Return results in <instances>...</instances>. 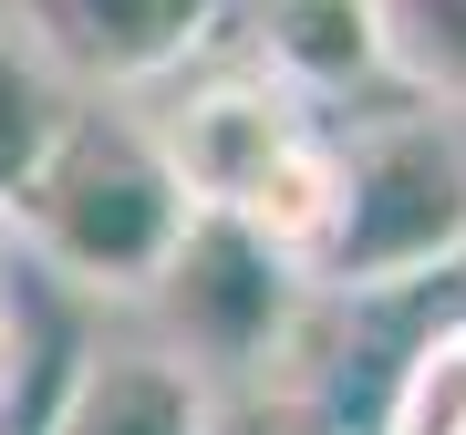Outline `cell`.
<instances>
[{
    "label": "cell",
    "instance_id": "obj_1",
    "mask_svg": "<svg viewBox=\"0 0 466 435\" xmlns=\"http://www.w3.org/2000/svg\"><path fill=\"white\" fill-rule=\"evenodd\" d=\"M21 238H32L42 269L84 290H156L187 238L198 197L177 187V167L156 156V135L135 115H63V135L42 146V167L21 177V197L0 207Z\"/></svg>",
    "mask_w": 466,
    "mask_h": 435
},
{
    "label": "cell",
    "instance_id": "obj_2",
    "mask_svg": "<svg viewBox=\"0 0 466 435\" xmlns=\"http://www.w3.org/2000/svg\"><path fill=\"white\" fill-rule=\"evenodd\" d=\"M342 146V197L311 280L332 290H404L425 269L466 259V146L435 115H373L332 135Z\"/></svg>",
    "mask_w": 466,
    "mask_h": 435
},
{
    "label": "cell",
    "instance_id": "obj_3",
    "mask_svg": "<svg viewBox=\"0 0 466 435\" xmlns=\"http://www.w3.org/2000/svg\"><path fill=\"white\" fill-rule=\"evenodd\" d=\"M290 290H300V269L269 249L249 218L198 207V218H187V238H177V259H167V280H156V301L177 311L187 363H249V352L280 342Z\"/></svg>",
    "mask_w": 466,
    "mask_h": 435
},
{
    "label": "cell",
    "instance_id": "obj_4",
    "mask_svg": "<svg viewBox=\"0 0 466 435\" xmlns=\"http://www.w3.org/2000/svg\"><path fill=\"white\" fill-rule=\"evenodd\" d=\"M146 135H156V156L177 167V187H187L198 207H238V197L300 146V135H311V104H290V94L249 63V73H198Z\"/></svg>",
    "mask_w": 466,
    "mask_h": 435
},
{
    "label": "cell",
    "instance_id": "obj_5",
    "mask_svg": "<svg viewBox=\"0 0 466 435\" xmlns=\"http://www.w3.org/2000/svg\"><path fill=\"white\" fill-rule=\"evenodd\" d=\"M218 0H21V32H32L42 73H73L94 94H135L187 73V52L208 42Z\"/></svg>",
    "mask_w": 466,
    "mask_h": 435
},
{
    "label": "cell",
    "instance_id": "obj_6",
    "mask_svg": "<svg viewBox=\"0 0 466 435\" xmlns=\"http://www.w3.org/2000/svg\"><path fill=\"white\" fill-rule=\"evenodd\" d=\"M42 435H218V404H208V373L187 352L115 342V352H84L63 373Z\"/></svg>",
    "mask_w": 466,
    "mask_h": 435
},
{
    "label": "cell",
    "instance_id": "obj_7",
    "mask_svg": "<svg viewBox=\"0 0 466 435\" xmlns=\"http://www.w3.org/2000/svg\"><path fill=\"white\" fill-rule=\"evenodd\" d=\"M259 73L290 104H332L394 73L383 0H259Z\"/></svg>",
    "mask_w": 466,
    "mask_h": 435
},
{
    "label": "cell",
    "instance_id": "obj_8",
    "mask_svg": "<svg viewBox=\"0 0 466 435\" xmlns=\"http://www.w3.org/2000/svg\"><path fill=\"white\" fill-rule=\"evenodd\" d=\"M383 435H466V321H425L394 363Z\"/></svg>",
    "mask_w": 466,
    "mask_h": 435
},
{
    "label": "cell",
    "instance_id": "obj_9",
    "mask_svg": "<svg viewBox=\"0 0 466 435\" xmlns=\"http://www.w3.org/2000/svg\"><path fill=\"white\" fill-rule=\"evenodd\" d=\"M52 135H63V94H52L42 52L0 32V207L21 197V177L42 167V146H52Z\"/></svg>",
    "mask_w": 466,
    "mask_h": 435
},
{
    "label": "cell",
    "instance_id": "obj_10",
    "mask_svg": "<svg viewBox=\"0 0 466 435\" xmlns=\"http://www.w3.org/2000/svg\"><path fill=\"white\" fill-rule=\"evenodd\" d=\"M383 32H394L404 73L466 94V0H383Z\"/></svg>",
    "mask_w": 466,
    "mask_h": 435
},
{
    "label": "cell",
    "instance_id": "obj_11",
    "mask_svg": "<svg viewBox=\"0 0 466 435\" xmlns=\"http://www.w3.org/2000/svg\"><path fill=\"white\" fill-rule=\"evenodd\" d=\"M21 394V321H11V301H0V404Z\"/></svg>",
    "mask_w": 466,
    "mask_h": 435
}]
</instances>
